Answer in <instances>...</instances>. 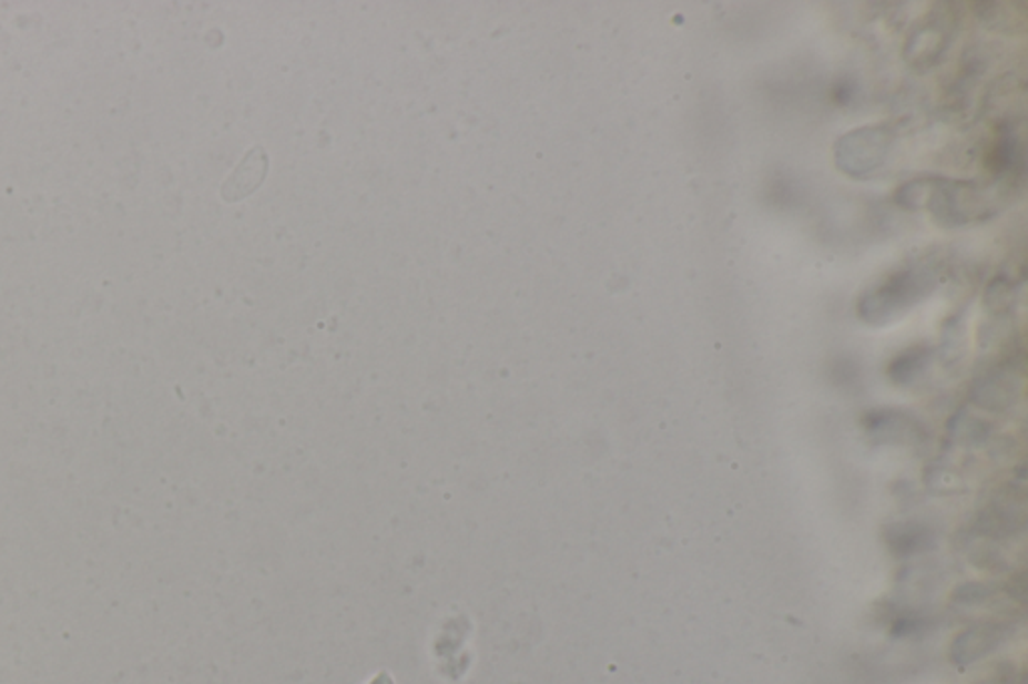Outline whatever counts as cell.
<instances>
[{
  "label": "cell",
  "instance_id": "obj_10",
  "mask_svg": "<svg viewBox=\"0 0 1028 684\" xmlns=\"http://www.w3.org/2000/svg\"><path fill=\"white\" fill-rule=\"evenodd\" d=\"M910 47H914V59L912 61H930L933 57H938L944 47V32L938 31L933 24L926 29L914 32V39H910Z\"/></svg>",
  "mask_w": 1028,
  "mask_h": 684
},
{
  "label": "cell",
  "instance_id": "obj_2",
  "mask_svg": "<svg viewBox=\"0 0 1028 684\" xmlns=\"http://www.w3.org/2000/svg\"><path fill=\"white\" fill-rule=\"evenodd\" d=\"M894 143L888 126H864L837 141L836 165L852 177H866L884 165Z\"/></svg>",
  "mask_w": 1028,
  "mask_h": 684
},
{
  "label": "cell",
  "instance_id": "obj_12",
  "mask_svg": "<svg viewBox=\"0 0 1028 684\" xmlns=\"http://www.w3.org/2000/svg\"><path fill=\"white\" fill-rule=\"evenodd\" d=\"M978 684H1015V668L1000 664L995 673L988 674Z\"/></svg>",
  "mask_w": 1028,
  "mask_h": 684
},
{
  "label": "cell",
  "instance_id": "obj_4",
  "mask_svg": "<svg viewBox=\"0 0 1028 684\" xmlns=\"http://www.w3.org/2000/svg\"><path fill=\"white\" fill-rule=\"evenodd\" d=\"M1027 498L1020 490L998 492L993 506L980 518V528L988 537H1010L1025 528Z\"/></svg>",
  "mask_w": 1028,
  "mask_h": 684
},
{
  "label": "cell",
  "instance_id": "obj_1",
  "mask_svg": "<svg viewBox=\"0 0 1028 684\" xmlns=\"http://www.w3.org/2000/svg\"><path fill=\"white\" fill-rule=\"evenodd\" d=\"M936 285L933 267H908L890 275L859 302V316L869 324H886L930 294Z\"/></svg>",
  "mask_w": 1028,
  "mask_h": 684
},
{
  "label": "cell",
  "instance_id": "obj_5",
  "mask_svg": "<svg viewBox=\"0 0 1028 684\" xmlns=\"http://www.w3.org/2000/svg\"><path fill=\"white\" fill-rule=\"evenodd\" d=\"M866 430L876 442L902 446L923 442L926 436L920 421L906 411L896 410L872 411L866 416Z\"/></svg>",
  "mask_w": 1028,
  "mask_h": 684
},
{
  "label": "cell",
  "instance_id": "obj_6",
  "mask_svg": "<svg viewBox=\"0 0 1028 684\" xmlns=\"http://www.w3.org/2000/svg\"><path fill=\"white\" fill-rule=\"evenodd\" d=\"M884 542L894 557L912 559L933 550L934 532L920 522H894L884 528Z\"/></svg>",
  "mask_w": 1028,
  "mask_h": 684
},
{
  "label": "cell",
  "instance_id": "obj_14",
  "mask_svg": "<svg viewBox=\"0 0 1028 684\" xmlns=\"http://www.w3.org/2000/svg\"><path fill=\"white\" fill-rule=\"evenodd\" d=\"M1022 684H1025V683H1022Z\"/></svg>",
  "mask_w": 1028,
  "mask_h": 684
},
{
  "label": "cell",
  "instance_id": "obj_9",
  "mask_svg": "<svg viewBox=\"0 0 1028 684\" xmlns=\"http://www.w3.org/2000/svg\"><path fill=\"white\" fill-rule=\"evenodd\" d=\"M928 358H930V351L926 348H914L906 354H902L898 358L894 359L890 364V378L900 384V386H906L910 384L914 379L918 378L923 374L926 366H928Z\"/></svg>",
  "mask_w": 1028,
  "mask_h": 684
},
{
  "label": "cell",
  "instance_id": "obj_7",
  "mask_svg": "<svg viewBox=\"0 0 1028 684\" xmlns=\"http://www.w3.org/2000/svg\"><path fill=\"white\" fill-rule=\"evenodd\" d=\"M267 169L264 149L255 147L245 155L232 177L223 183L222 195L225 201H237L250 195L262 183Z\"/></svg>",
  "mask_w": 1028,
  "mask_h": 684
},
{
  "label": "cell",
  "instance_id": "obj_3",
  "mask_svg": "<svg viewBox=\"0 0 1028 684\" xmlns=\"http://www.w3.org/2000/svg\"><path fill=\"white\" fill-rule=\"evenodd\" d=\"M1012 634V626L1007 622L988 621L978 622L960 632L950 644V661L956 666H970V664L985 661L986 656L997 653L1002 644L1007 643Z\"/></svg>",
  "mask_w": 1028,
  "mask_h": 684
},
{
  "label": "cell",
  "instance_id": "obj_8",
  "mask_svg": "<svg viewBox=\"0 0 1028 684\" xmlns=\"http://www.w3.org/2000/svg\"><path fill=\"white\" fill-rule=\"evenodd\" d=\"M1015 396H1017L1015 379H1010V376H1005V374H997L993 378H986L978 386L975 400L988 410H1005L1015 401Z\"/></svg>",
  "mask_w": 1028,
  "mask_h": 684
},
{
  "label": "cell",
  "instance_id": "obj_11",
  "mask_svg": "<svg viewBox=\"0 0 1028 684\" xmlns=\"http://www.w3.org/2000/svg\"><path fill=\"white\" fill-rule=\"evenodd\" d=\"M995 594H998L997 584H990V582H965V584H960V586L955 590L953 599H955V602H958V604L976 606V604L990 601Z\"/></svg>",
  "mask_w": 1028,
  "mask_h": 684
},
{
  "label": "cell",
  "instance_id": "obj_13",
  "mask_svg": "<svg viewBox=\"0 0 1028 684\" xmlns=\"http://www.w3.org/2000/svg\"><path fill=\"white\" fill-rule=\"evenodd\" d=\"M370 684H394V683H393V678H390L388 674L383 673L380 674V676H376V678H374V681H371Z\"/></svg>",
  "mask_w": 1028,
  "mask_h": 684
}]
</instances>
